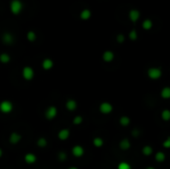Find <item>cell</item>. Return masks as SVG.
I'll use <instances>...</instances> for the list:
<instances>
[{
	"mask_svg": "<svg viewBox=\"0 0 170 169\" xmlns=\"http://www.w3.org/2000/svg\"><path fill=\"white\" fill-rule=\"evenodd\" d=\"M47 145H48V141H47L46 138H45V137L38 138V140H37V146H38V147L44 148V147H46Z\"/></svg>",
	"mask_w": 170,
	"mask_h": 169,
	"instance_id": "cell-27",
	"label": "cell"
},
{
	"mask_svg": "<svg viewBox=\"0 0 170 169\" xmlns=\"http://www.w3.org/2000/svg\"><path fill=\"white\" fill-rule=\"evenodd\" d=\"M145 169H156V168H154V167H152V166H148V167H146Z\"/></svg>",
	"mask_w": 170,
	"mask_h": 169,
	"instance_id": "cell-36",
	"label": "cell"
},
{
	"mask_svg": "<svg viewBox=\"0 0 170 169\" xmlns=\"http://www.w3.org/2000/svg\"><path fill=\"white\" fill-rule=\"evenodd\" d=\"M71 152L73 154V156H75L76 158H81V157L84 156V154H85V148H84L82 145L77 144L72 147Z\"/></svg>",
	"mask_w": 170,
	"mask_h": 169,
	"instance_id": "cell-7",
	"label": "cell"
},
{
	"mask_svg": "<svg viewBox=\"0 0 170 169\" xmlns=\"http://www.w3.org/2000/svg\"><path fill=\"white\" fill-rule=\"evenodd\" d=\"M160 97L164 100L170 99V88L169 87H164L160 92Z\"/></svg>",
	"mask_w": 170,
	"mask_h": 169,
	"instance_id": "cell-21",
	"label": "cell"
},
{
	"mask_svg": "<svg viewBox=\"0 0 170 169\" xmlns=\"http://www.w3.org/2000/svg\"><path fill=\"white\" fill-rule=\"evenodd\" d=\"M24 161H25L26 164H29V165H32L37 161V156L35 155L34 153L32 152H29V153H26L24 155Z\"/></svg>",
	"mask_w": 170,
	"mask_h": 169,
	"instance_id": "cell-15",
	"label": "cell"
},
{
	"mask_svg": "<svg viewBox=\"0 0 170 169\" xmlns=\"http://www.w3.org/2000/svg\"><path fill=\"white\" fill-rule=\"evenodd\" d=\"M14 105L11 100H4L2 102H0V112L3 114H9L13 111Z\"/></svg>",
	"mask_w": 170,
	"mask_h": 169,
	"instance_id": "cell-2",
	"label": "cell"
},
{
	"mask_svg": "<svg viewBox=\"0 0 170 169\" xmlns=\"http://www.w3.org/2000/svg\"><path fill=\"white\" fill-rule=\"evenodd\" d=\"M141 152L144 156H150L151 154H153V148L150 145H145V146L142 147Z\"/></svg>",
	"mask_w": 170,
	"mask_h": 169,
	"instance_id": "cell-22",
	"label": "cell"
},
{
	"mask_svg": "<svg viewBox=\"0 0 170 169\" xmlns=\"http://www.w3.org/2000/svg\"><path fill=\"white\" fill-rule=\"evenodd\" d=\"M26 38H27V40L29 41V42H35L36 39H37V34L35 33L34 31H28L27 32V34H26Z\"/></svg>",
	"mask_w": 170,
	"mask_h": 169,
	"instance_id": "cell-25",
	"label": "cell"
},
{
	"mask_svg": "<svg viewBox=\"0 0 170 169\" xmlns=\"http://www.w3.org/2000/svg\"><path fill=\"white\" fill-rule=\"evenodd\" d=\"M11 61V56L7 53H2L0 54V63L1 64H9Z\"/></svg>",
	"mask_w": 170,
	"mask_h": 169,
	"instance_id": "cell-20",
	"label": "cell"
},
{
	"mask_svg": "<svg viewBox=\"0 0 170 169\" xmlns=\"http://www.w3.org/2000/svg\"><path fill=\"white\" fill-rule=\"evenodd\" d=\"M83 120L84 118L82 115H76V117L73 118V124H75V125H80V124L83 123Z\"/></svg>",
	"mask_w": 170,
	"mask_h": 169,
	"instance_id": "cell-30",
	"label": "cell"
},
{
	"mask_svg": "<svg viewBox=\"0 0 170 169\" xmlns=\"http://www.w3.org/2000/svg\"><path fill=\"white\" fill-rule=\"evenodd\" d=\"M119 148L123 151H127L128 149H130L131 147V143H130V140L128 138H123L119 141V144H118Z\"/></svg>",
	"mask_w": 170,
	"mask_h": 169,
	"instance_id": "cell-16",
	"label": "cell"
},
{
	"mask_svg": "<svg viewBox=\"0 0 170 169\" xmlns=\"http://www.w3.org/2000/svg\"><path fill=\"white\" fill-rule=\"evenodd\" d=\"M154 158L157 162H163V161H165L166 155H165V153L162 152V151H157L154 155Z\"/></svg>",
	"mask_w": 170,
	"mask_h": 169,
	"instance_id": "cell-23",
	"label": "cell"
},
{
	"mask_svg": "<svg viewBox=\"0 0 170 169\" xmlns=\"http://www.w3.org/2000/svg\"><path fill=\"white\" fill-rule=\"evenodd\" d=\"M162 146H163L164 148H166V149L170 148V138H169V137H167L165 140L162 142Z\"/></svg>",
	"mask_w": 170,
	"mask_h": 169,
	"instance_id": "cell-33",
	"label": "cell"
},
{
	"mask_svg": "<svg viewBox=\"0 0 170 169\" xmlns=\"http://www.w3.org/2000/svg\"><path fill=\"white\" fill-rule=\"evenodd\" d=\"M1 40H2V42L5 44V45H12V44L14 43L15 38H14L13 34L9 33V32H5V33L2 34Z\"/></svg>",
	"mask_w": 170,
	"mask_h": 169,
	"instance_id": "cell-10",
	"label": "cell"
},
{
	"mask_svg": "<svg viewBox=\"0 0 170 169\" xmlns=\"http://www.w3.org/2000/svg\"><path fill=\"white\" fill-rule=\"evenodd\" d=\"M22 78L27 82L33 81V79L35 78V71L31 66H25L22 69Z\"/></svg>",
	"mask_w": 170,
	"mask_h": 169,
	"instance_id": "cell-4",
	"label": "cell"
},
{
	"mask_svg": "<svg viewBox=\"0 0 170 169\" xmlns=\"http://www.w3.org/2000/svg\"><path fill=\"white\" fill-rule=\"evenodd\" d=\"M92 144H94L95 147L100 148V147H101L104 144L103 139L101 138V137H100V136H97V137H95L94 139H92Z\"/></svg>",
	"mask_w": 170,
	"mask_h": 169,
	"instance_id": "cell-24",
	"label": "cell"
},
{
	"mask_svg": "<svg viewBox=\"0 0 170 169\" xmlns=\"http://www.w3.org/2000/svg\"><path fill=\"white\" fill-rule=\"evenodd\" d=\"M128 18L132 23H136L138 21V19L140 18V11L135 9V8H132L128 11Z\"/></svg>",
	"mask_w": 170,
	"mask_h": 169,
	"instance_id": "cell-9",
	"label": "cell"
},
{
	"mask_svg": "<svg viewBox=\"0 0 170 169\" xmlns=\"http://www.w3.org/2000/svg\"><path fill=\"white\" fill-rule=\"evenodd\" d=\"M118 123L120 124L121 126H124L126 127L130 124V118L127 117V115H122V117H119L118 120Z\"/></svg>",
	"mask_w": 170,
	"mask_h": 169,
	"instance_id": "cell-18",
	"label": "cell"
},
{
	"mask_svg": "<svg viewBox=\"0 0 170 169\" xmlns=\"http://www.w3.org/2000/svg\"><path fill=\"white\" fill-rule=\"evenodd\" d=\"M21 139H22V135L16 131H13L10 133V135H9L8 141H9V143L12 145H17L21 141Z\"/></svg>",
	"mask_w": 170,
	"mask_h": 169,
	"instance_id": "cell-8",
	"label": "cell"
},
{
	"mask_svg": "<svg viewBox=\"0 0 170 169\" xmlns=\"http://www.w3.org/2000/svg\"><path fill=\"white\" fill-rule=\"evenodd\" d=\"M68 169H79V168L76 167V166H71V167H69Z\"/></svg>",
	"mask_w": 170,
	"mask_h": 169,
	"instance_id": "cell-35",
	"label": "cell"
},
{
	"mask_svg": "<svg viewBox=\"0 0 170 169\" xmlns=\"http://www.w3.org/2000/svg\"><path fill=\"white\" fill-rule=\"evenodd\" d=\"M10 11L13 15H19L22 12L24 5L21 0H11L10 2Z\"/></svg>",
	"mask_w": 170,
	"mask_h": 169,
	"instance_id": "cell-1",
	"label": "cell"
},
{
	"mask_svg": "<svg viewBox=\"0 0 170 169\" xmlns=\"http://www.w3.org/2000/svg\"><path fill=\"white\" fill-rule=\"evenodd\" d=\"M128 38H129L131 41H136L138 39V34H137V31L135 29H132V30L128 33Z\"/></svg>",
	"mask_w": 170,
	"mask_h": 169,
	"instance_id": "cell-28",
	"label": "cell"
},
{
	"mask_svg": "<svg viewBox=\"0 0 170 169\" xmlns=\"http://www.w3.org/2000/svg\"><path fill=\"white\" fill-rule=\"evenodd\" d=\"M57 135H58V138L61 141H65V140H67L69 137H70L71 131H70V129H69V128H62V129H60L58 131V134H57Z\"/></svg>",
	"mask_w": 170,
	"mask_h": 169,
	"instance_id": "cell-11",
	"label": "cell"
},
{
	"mask_svg": "<svg viewBox=\"0 0 170 169\" xmlns=\"http://www.w3.org/2000/svg\"><path fill=\"white\" fill-rule=\"evenodd\" d=\"M98 111L103 114H110L113 111V106L109 102H103L98 106Z\"/></svg>",
	"mask_w": 170,
	"mask_h": 169,
	"instance_id": "cell-6",
	"label": "cell"
},
{
	"mask_svg": "<svg viewBox=\"0 0 170 169\" xmlns=\"http://www.w3.org/2000/svg\"><path fill=\"white\" fill-rule=\"evenodd\" d=\"M91 17H92V11L88 9V8H85V9H83L80 12V18L82 20L86 21V20H89Z\"/></svg>",
	"mask_w": 170,
	"mask_h": 169,
	"instance_id": "cell-17",
	"label": "cell"
},
{
	"mask_svg": "<svg viewBox=\"0 0 170 169\" xmlns=\"http://www.w3.org/2000/svg\"><path fill=\"white\" fill-rule=\"evenodd\" d=\"M147 77L152 81L159 80L162 77V71L160 68L157 67H151L147 70Z\"/></svg>",
	"mask_w": 170,
	"mask_h": 169,
	"instance_id": "cell-3",
	"label": "cell"
},
{
	"mask_svg": "<svg viewBox=\"0 0 170 169\" xmlns=\"http://www.w3.org/2000/svg\"><path fill=\"white\" fill-rule=\"evenodd\" d=\"M125 41V36L123 34H121V33H119L116 35V42L119 43V44H122Z\"/></svg>",
	"mask_w": 170,
	"mask_h": 169,
	"instance_id": "cell-31",
	"label": "cell"
},
{
	"mask_svg": "<svg viewBox=\"0 0 170 169\" xmlns=\"http://www.w3.org/2000/svg\"><path fill=\"white\" fill-rule=\"evenodd\" d=\"M152 26H153V22L151 21V19H148V18L143 20V22L141 24L142 29L143 30H146V31L150 30V29L152 28Z\"/></svg>",
	"mask_w": 170,
	"mask_h": 169,
	"instance_id": "cell-19",
	"label": "cell"
},
{
	"mask_svg": "<svg viewBox=\"0 0 170 169\" xmlns=\"http://www.w3.org/2000/svg\"><path fill=\"white\" fill-rule=\"evenodd\" d=\"M67 157H68V155L66 154V152H64V151H61V152H59V154H58V158L61 162H64L65 160L67 159Z\"/></svg>",
	"mask_w": 170,
	"mask_h": 169,
	"instance_id": "cell-32",
	"label": "cell"
},
{
	"mask_svg": "<svg viewBox=\"0 0 170 169\" xmlns=\"http://www.w3.org/2000/svg\"><path fill=\"white\" fill-rule=\"evenodd\" d=\"M101 58H103V61L106 62V63H110V62L115 60V53L110 51V50H106L103 53Z\"/></svg>",
	"mask_w": 170,
	"mask_h": 169,
	"instance_id": "cell-13",
	"label": "cell"
},
{
	"mask_svg": "<svg viewBox=\"0 0 170 169\" xmlns=\"http://www.w3.org/2000/svg\"><path fill=\"white\" fill-rule=\"evenodd\" d=\"M42 69L45 71H50L51 69H53L54 67V61L50 58H45L41 63Z\"/></svg>",
	"mask_w": 170,
	"mask_h": 169,
	"instance_id": "cell-12",
	"label": "cell"
},
{
	"mask_svg": "<svg viewBox=\"0 0 170 169\" xmlns=\"http://www.w3.org/2000/svg\"><path fill=\"white\" fill-rule=\"evenodd\" d=\"M44 115L48 120H55L58 115V108L56 106H49L46 108V111L44 112Z\"/></svg>",
	"mask_w": 170,
	"mask_h": 169,
	"instance_id": "cell-5",
	"label": "cell"
},
{
	"mask_svg": "<svg viewBox=\"0 0 170 169\" xmlns=\"http://www.w3.org/2000/svg\"><path fill=\"white\" fill-rule=\"evenodd\" d=\"M118 169H131V165H130L128 162L121 161V162H119V163H118Z\"/></svg>",
	"mask_w": 170,
	"mask_h": 169,
	"instance_id": "cell-29",
	"label": "cell"
},
{
	"mask_svg": "<svg viewBox=\"0 0 170 169\" xmlns=\"http://www.w3.org/2000/svg\"><path fill=\"white\" fill-rule=\"evenodd\" d=\"M65 108H66V109H67V111H71V112L72 111H75L77 109V108H78V103L75 100L70 99V100H68L67 102H66Z\"/></svg>",
	"mask_w": 170,
	"mask_h": 169,
	"instance_id": "cell-14",
	"label": "cell"
},
{
	"mask_svg": "<svg viewBox=\"0 0 170 169\" xmlns=\"http://www.w3.org/2000/svg\"><path fill=\"white\" fill-rule=\"evenodd\" d=\"M2 156H3V150H2V148L0 147V158H1Z\"/></svg>",
	"mask_w": 170,
	"mask_h": 169,
	"instance_id": "cell-34",
	"label": "cell"
},
{
	"mask_svg": "<svg viewBox=\"0 0 170 169\" xmlns=\"http://www.w3.org/2000/svg\"><path fill=\"white\" fill-rule=\"evenodd\" d=\"M161 118H162L164 121H168L170 120V111L169 109L165 108L161 111Z\"/></svg>",
	"mask_w": 170,
	"mask_h": 169,
	"instance_id": "cell-26",
	"label": "cell"
}]
</instances>
